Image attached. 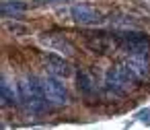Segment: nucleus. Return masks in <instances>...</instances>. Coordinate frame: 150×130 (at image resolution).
<instances>
[{"label":"nucleus","mask_w":150,"mask_h":130,"mask_svg":"<svg viewBox=\"0 0 150 130\" xmlns=\"http://www.w3.org/2000/svg\"><path fill=\"white\" fill-rule=\"evenodd\" d=\"M39 44L43 48H47V52H56L62 56H72L74 54V44L60 33H41L39 35Z\"/></svg>","instance_id":"39448f33"},{"label":"nucleus","mask_w":150,"mask_h":130,"mask_svg":"<svg viewBox=\"0 0 150 130\" xmlns=\"http://www.w3.org/2000/svg\"><path fill=\"white\" fill-rule=\"evenodd\" d=\"M43 64H45V70L50 74H56V76H68L70 74V64L64 60L62 54H47L43 56Z\"/></svg>","instance_id":"1a4fd4ad"},{"label":"nucleus","mask_w":150,"mask_h":130,"mask_svg":"<svg viewBox=\"0 0 150 130\" xmlns=\"http://www.w3.org/2000/svg\"><path fill=\"white\" fill-rule=\"evenodd\" d=\"M78 89H80L86 97H91V95L97 91V87H95L93 79H91L86 72H78Z\"/></svg>","instance_id":"f8f14e48"},{"label":"nucleus","mask_w":150,"mask_h":130,"mask_svg":"<svg viewBox=\"0 0 150 130\" xmlns=\"http://www.w3.org/2000/svg\"><path fill=\"white\" fill-rule=\"evenodd\" d=\"M25 2H2V6H0V13H2L4 19H11V17H19L21 13H25Z\"/></svg>","instance_id":"9d476101"},{"label":"nucleus","mask_w":150,"mask_h":130,"mask_svg":"<svg viewBox=\"0 0 150 130\" xmlns=\"http://www.w3.org/2000/svg\"><path fill=\"white\" fill-rule=\"evenodd\" d=\"M8 31H13V33H21V35H23V33H27V27H21V25H17V23H15V25L11 23V25H8Z\"/></svg>","instance_id":"ddd939ff"},{"label":"nucleus","mask_w":150,"mask_h":130,"mask_svg":"<svg viewBox=\"0 0 150 130\" xmlns=\"http://www.w3.org/2000/svg\"><path fill=\"white\" fill-rule=\"evenodd\" d=\"M39 83H41L43 93H45L50 103H54V105H66L68 103V91H66L64 83L60 79H56V74H47L43 79H39Z\"/></svg>","instance_id":"20e7f679"},{"label":"nucleus","mask_w":150,"mask_h":130,"mask_svg":"<svg viewBox=\"0 0 150 130\" xmlns=\"http://www.w3.org/2000/svg\"><path fill=\"white\" fill-rule=\"evenodd\" d=\"M105 85H107L109 91H113V93H117V95H125V93H129L132 87L138 85V81L132 76V72H129V70L125 68V64L121 62L119 66H111V68L107 70V74H105Z\"/></svg>","instance_id":"f03ea898"},{"label":"nucleus","mask_w":150,"mask_h":130,"mask_svg":"<svg viewBox=\"0 0 150 130\" xmlns=\"http://www.w3.org/2000/svg\"><path fill=\"white\" fill-rule=\"evenodd\" d=\"M19 95H21V101L31 111H43L50 103L45 93H43V87H41L39 79H33V76H27L19 83Z\"/></svg>","instance_id":"f257e3e1"},{"label":"nucleus","mask_w":150,"mask_h":130,"mask_svg":"<svg viewBox=\"0 0 150 130\" xmlns=\"http://www.w3.org/2000/svg\"><path fill=\"white\" fill-rule=\"evenodd\" d=\"M123 64H125V68L132 72V76L138 83L146 81L148 74H150V60L144 54H127V58L123 60Z\"/></svg>","instance_id":"0eeeda50"},{"label":"nucleus","mask_w":150,"mask_h":130,"mask_svg":"<svg viewBox=\"0 0 150 130\" xmlns=\"http://www.w3.org/2000/svg\"><path fill=\"white\" fill-rule=\"evenodd\" d=\"M121 52L125 54H150V39L140 33H125L121 35Z\"/></svg>","instance_id":"6e6552de"},{"label":"nucleus","mask_w":150,"mask_h":130,"mask_svg":"<svg viewBox=\"0 0 150 130\" xmlns=\"http://www.w3.org/2000/svg\"><path fill=\"white\" fill-rule=\"evenodd\" d=\"M86 48L95 54H113L121 52V35L113 33H91L86 35Z\"/></svg>","instance_id":"7ed1b4c3"},{"label":"nucleus","mask_w":150,"mask_h":130,"mask_svg":"<svg viewBox=\"0 0 150 130\" xmlns=\"http://www.w3.org/2000/svg\"><path fill=\"white\" fill-rule=\"evenodd\" d=\"M0 93H2V105H15L21 99V95H17L15 89H11L6 81H2V85H0Z\"/></svg>","instance_id":"9b49d317"},{"label":"nucleus","mask_w":150,"mask_h":130,"mask_svg":"<svg viewBox=\"0 0 150 130\" xmlns=\"http://www.w3.org/2000/svg\"><path fill=\"white\" fill-rule=\"evenodd\" d=\"M70 15H72V19H74L78 25L91 27V25H101V23H103V15H101L97 9H93L91 4H84V2L74 4L72 11H70Z\"/></svg>","instance_id":"423d86ee"},{"label":"nucleus","mask_w":150,"mask_h":130,"mask_svg":"<svg viewBox=\"0 0 150 130\" xmlns=\"http://www.w3.org/2000/svg\"><path fill=\"white\" fill-rule=\"evenodd\" d=\"M60 2H68V0H35V4L43 6V4H60Z\"/></svg>","instance_id":"4468645a"},{"label":"nucleus","mask_w":150,"mask_h":130,"mask_svg":"<svg viewBox=\"0 0 150 130\" xmlns=\"http://www.w3.org/2000/svg\"><path fill=\"white\" fill-rule=\"evenodd\" d=\"M140 120H142V122H148V120H150V114H148V109L140 114Z\"/></svg>","instance_id":"2eb2a0df"}]
</instances>
